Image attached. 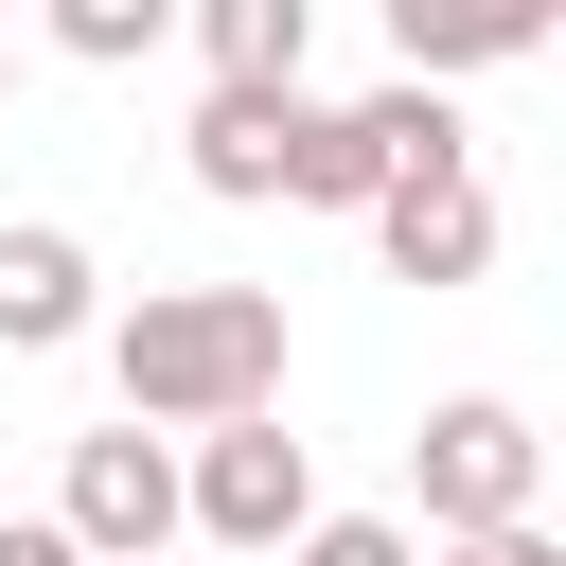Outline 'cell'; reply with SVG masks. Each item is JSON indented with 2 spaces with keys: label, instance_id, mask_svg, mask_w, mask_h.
Wrapping results in <instances>:
<instances>
[{
  "label": "cell",
  "instance_id": "cell-1",
  "mask_svg": "<svg viewBox=\"0 0 566 566\" xmlns=\"http://www.w3.org/2000/svg\"><path fill=\"white\" fill-rule=\"evenodd\" d=\"M106 371H124V424L159 442V424H248V407H283V301L265 283H142L124 318H106Z\"/></svg>",
  "mask_w": 566,
  "mask_h": 566
},
{
  "label": "cell",
  "instance_id": "cell-2",
  "mask_svg": "<svg viewBox=\"0 0 566 566\" xmlns=\"http://www.w3.org/2000/svg\"><path fill=\"white\" fill-rule=\"evenodd\" d=\"M407 495H424V531H531V495H548V424H513L495 389H460V407L407 424Z\"/></svg>",
  "mask_w": 566,
  "mask_h": 566
},
{
  "label": "cell",
  "instance_id": "cell-3",
  "mask_svg": "<svg viewBox=\"0 0 566 566\" xmlns=\"http://www.w3.org/2000/svg\"><path fill=\"white\" fill-rule=\"evenodd\" d=\"M177 531H212V548H301V531H318V460H301V424H283V407L212 424V442L177 460Z\"/></svg>",
  "mask_w": 566,
  "mask_h": 566
},
{
  "label": "cell",
  "instance_id": "cell-4",
  "mask_svg": "<svg viewBox=\"0 0 566 566\" xmlns=\"http://www.w3.org/2000/svg\"><path fill=\"white\" fill-rule=\"evenodd\" d=\"M53 531H71V566H159V548H177V442L88 424L71 478H53Z\"/></svg>",
  "mask_w": 566,
  "mask_h": 566
},
{
  "label": "cell",
  "instance_id": "cell-5",
  "mask_svg": "<svg viewBox=\"0 0 566 566\" xmlns=\"http://www.w3.org/2000/svg\"><path fill=\"white\" fill-rule=\"evenodd\" d=\"M371 248H389V283H478V265H495V195H478V159L389 177V195H371Z\"/></svg>",
  "mask_w": 566,
  "mask_h": 566
},
{
  "label": "cell",
  "instance_id": "cell-6",
  "mask_svg": "<svg viewBox=\"0 0 566 566\" xmlns=\"http://www.w3.org/2000/svg\"><path fill=\"white\" fill-rule=\"evenodd\" d=\"M88 318H106V283H88V248H71L53 212H18V230H0V354H71Z\"/></svg>",
  "mask_w": 566,
  "mask_h": 566
},
{
  "label": "cell",
  "instance_id": "cell-7",
  "mask_svg": "<svg viewBox=\"0 0 566 566\" xmlns=\"http://www.w3.org/2000/svg\"><path fill=\"white\" fill-rule=\"evenodd\" d=\"M548 35V0H389V53H407V88H442V71H495V53H531Z\"/></svg>",
  "mask_w": 566,
  "mask_h": 566
},
{
  "label": "cell",
  "instance_id": "cell-8",
  "mask_svg": "<svg viewBox=\"0 0 566 566\" xmlns=\"http://www.w3.org/2000/svg\"><path fill=\"white\" fill-rule=\"evenodd\" d=\"M283 142H301V88H212L195 106V195H283Z\"/></svg>",
  "mask_w": 566,
  "mask_h": 566
},
{
  "label": "cell",
  "instance_id": "cell-9",
  "mask_svg": "<svg viewBox=\"0 0 566 566\" xmlns=\"http://www.w3.org/2000/svg\"><path fill=\"white\" fill-rule=\"evenodd\" d=\"M195 53H212V88H301L318 0H212V18H195Z\"/></svg>",
  "mask_w": 566,
  "mask_h": 566
},
{
  "label": "cell",
  "instance_id": "cell-10",
  "mask_svg": "<svg viewBox=\"0 0 566 566\" xmlns=\"http://www.w3.org/2000/svg\"><path fill=\"white\" fill-rule=\"evenodd\" d=\"M283 195H301V212H371V195H389V159L354 142V106H318V88H301V142H283Z\"/></svg>",
  "mask_w": 566,
  "mask_h": 566
},
{
  "label": "cell",
  "instance_id": "cell-11",
  "mask_svg": "<svg viewBox=\"0 0 566 566\" xmlns=\"http://www.w3.org/2000/svg\"><path fill=\"white\" fill-rule=\"evenodd\" d=\"M354 142H371V159H389V177H442V159H460V106H442V88H407V71H389V88H371V106H354Z\"/></svg>",
  "mask_w": 566,
  "mask_h": 566
},
{
  "label": "cell",
  "instance_id": "cell-12",
  "mask_svg": "<svg viewBox=\"0 0 566 566\" xmlns=\"http://www.w3.org/2000/svg\"><path fill=\"white\" fill-rule=\"evenodd\" d=\"M53 53L124 71V53H159V0H53Z\"/></svg>",
  "mask_w": 566,
  "mask_h": 566
},
{
  "label": "cell",
  "instance_id": "cell-13",
  "mask_svg": "<svg viewBox=\"0 0 566 566\" xmlns=\"http://www.w3.org/2000/svg\"><path fill=\"white\" fill-rule=\"evenodd\" d=\"M283 566H424V548H407V531H389V513H318V531H301V548H283Z\"/></svg>",
  "mask_w": 566,
  "mask_h": 566
},
{
  "label": "cell",
  "instance_id": "cell-14",
  "mask_svg": "<svg viewBox=\"0 0 566 566\" xmlns=\"http://www.w3.org/2000/svg\"><path fill=\"white\" fill-rule=\"evenodd\" d=\"M460 566H566L548 531H460Z\"/></svg>",
  "mask_w": 566,
  "mask_h": 566
},
{
  "label": "cell",
  "instance_id": "cell-15",
  "mask_svg": "<svg viewBox=\"0 0 566 566\" xmlns=\"http://www.w3.org/2000/svg\"><path fill=\"white\" fill-rule=\"evenodd\" d=\"M0 566H71V531L53 513H0Z\"/></svg>",
  "mask_w": 566,
  "mask_h": 566
},
{
  "label": "cell",
  "instance_id": "cell-16",
  "mask_svg": "<svg viewBox=\"0 0 566 566\" xmlns=\"http://www.w3.org/2000/svg\"><path fill=\"white\" fill-rule=\"evenodd\" d=\"M0 106H18V35H0Z\"/></svg>",
  "mask_w": 566,
  "mask_h": 566
}]
</instances>
